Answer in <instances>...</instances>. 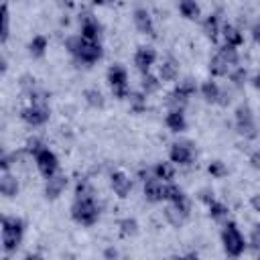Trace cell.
<instances>
[{"label":"cell","mask_w":260,"mask_h":260,"mask_svg":"<svg viewBox=\"0 0 260 260\" xmlns=\"http://www.w3.org/2000/svg\"><path fill=\"white\" fill-rule=\"evenodd\" d=\"M189 100H191L189 95H185L183 91H179L177 87H173V91L167 93L165 104L169 106V110H185L189 106Z\"/></svg>","instance_id":"4316f807"},{"label":"cell","mask_w":260,"mask_h":260,"mask_svg":"<svg viewBox=\"0 0 260 260\" xmlns=\"http://www.w3.org/2000/svg\"><path fill=\"white\" fill-rule=\"evenodd\" d=\"M195 146L191 140H175L169 146V158L179 167H189L195 160Z\"/></svg>","instance_id":"ba28073f"},{"label":"cell","mask_w":260,"mask_h":260,"mask_svg":"<svg viewBox=\"0 0 260 260\" xmlns=\"http://www.w3.org/2000/svg\"><path fill=\"white\" fill-rule=\"evenodd\" d=\"M219 238H221L223 252H225L230 258H240V256L246 252V248H248V240L244 238V234H242V230L238 228V223L232 221V219L223 221V228H221Z\"/></svg>","instance_id":"277c9868"},{"label":"cell","mask_w":260,"mask_h":260,"mask_svg":"<svg viewBox=\"0 0 260 260\" xmlns=\"http://www.w3.org/2000/svg\"><path fill=\"white\" fill-rule=\"evenodd\" d=\"M100 203H98V197H75L73 203H71V219L81 225V228H91L98 223L100 219Z\"/></svg>","instance_id":"3957f363"},{"label":"cell","mask_w":260,"mask_h":260,"mask_svg":"<svg viewBox=\"0 0 260 260\" xmlns=\"http://www.w3.org/2000/svg\"><path fill=\"white\" fill-rule=\"evenodd\" d=\"M67 183H69V179H67V175H63V173H57V175L45 179V187H43L45 199H47V201L59 199V197L63 195V191L67 189Z\"/></svg>","instance_id":"7c38bea8"},{"label":"cell","mask_w":260,"mask_h":260,"mask_svg":"<svg viewBox=\"0 0 260 260\" xmlns=\"http://www.w3.org/2000/svg\"><path fill=\"white\" fill-rule=\"evenodd\" d=\"M221 26H223V22H221L219 12H211V14H207V16L201 20V32H203L205 39L211 41V43H217V39H219V35H221Z\"/></svg>","instance_id":"9a60e30c"},{"label":"cell","mask_w":260,"mask_h":260,"mask_svg":"<svg viewBox=\"0 0 260 260\" xmlns=\"http://www.w3.org/2000/svg\"><path fill=\"white\" fill-rule=\"evenodd\" d=\"M230 81L236 85V87H244V83L248 81V71H246V67H242V65H236L232 71H230Z\"/></svg>","instance_id":"836d02e7"},{"label":"cell","mask_w":260,"mask_h":260,"mask_svg":"<svg viewBox=\"0 0 260 260\" xmlns=\"http://www.w3.org/2000/svg\"><path fill=\"white\" fill-rule=\"evenodd\" d=\"M207 173H209L213 179H223V177L228 175V167H225L223 160L215 158V160H211V162L207 165Z\"/></svg>","instance_id":"8d00e7d4"},{"label":"cell","mask_w":260,"mask_h":260,"mask_svg":"<svg viewBox=\"0 0 260 260\" xmlns=\"http://www.w3.org/2000/svg\"><path fill=\"white\" fill-rule=\"evenodd\" d=\"M207 69H209V73H211L213 77H228V75H230V71H232L234 67L230 65V61H228L221 53H215V55L209 59Z\"/></svg>","instance_id":"ffe728a7"},{"label":"cell","mask_w":260,"mask_h":260,"mask_svg":"<svg viewBox=\"0 0 260 260\" xmlns=\"http://www.w3.org/2000/svg\"><path fill=\"white\" fill-rule=\"evenodd\" d=\"M152 173H154L156 179L169 183V181L175 179V162H173V160H158V162L152 167Z\"/></svg>","instance_id":"83f0119b"},{"label":"cell","mask_w":260,"mask_h":260,"mask_svg":"<svg viewBox=\"0 0 260 260\" xmlns=\"http://www.w3.org/2000/svg\"><path fill=\"white\" fill-rule=\"evenodd\" d=\"M75 197H98L93 183H91L89 179H85V177L79 179V181L75 183Z\"/></svg>","instance_id":"d6a6232c"},{"label":"cell","mask_w":260,"mask_h":260,"mask_svg":"<svg viewBox=\"0 0 260 260\" xmlns=\"http://www.w3.org/2000/svg\"><path fill=\"white\" fill-rule=\"evenodd\" d=\"M106 79H108V85L112 89V95L116 100H128L130 95V83H128V71L124 65L120 63H114L108 67V73H106Z\"/></svg>","instance_id":"5b68a950"},{"label":"cell","mask_w":260,"mask_h":260,"mask_svg":"<svg viewBox=\"0 0 260 260\" xmlns=\"http://www.w3.org/2000/svg\"><path fill=\"white\" fill-rule=\"evenodd\" d=\"M162 87V81L158 75L146 71V73H140V89L146 93V95H152V93H158Z\"/></svg>","instance_id":"603a6c76"},{"label":"cell","mask_w":260,"mask_h":260,"mask_svg":"<svg viewBox=\"0 0 260 260\" xmlns=\"http://www.w3.org/2000/svg\"><path fill=\"white\" fill-rule=\"evenodd\" d=\"M102 32H104L102 22H100L91 12L85 10V12L79 14V35H81L83 39L100 43V41H102Z\"/></svg>","instance_id":"30bf717a"},{"label":"cell","mask_w":260,"mask_h":260,"mask_svg":"<svg viewBox=\"0 0 260 260\" xmlns=\"http://www.w3.org/2000/svg\"><path fill=\"white\" fill-rule=\"evenodd\" d=\"M18 191H20L18 179L10 171H2V175H0V193L6 199H14L18 195Z\"/></svg>","instance_id":"d6986e66"},{"label":"cell","mask_w":260,"mask_h":260,"mask_svg":"<svg viewBox=\"0 0 260 260\" xmlns=\"http://www.w3.org/2000/svg\"><path fill=\"white\" fill-rule=\"evenodd\" d=\"M32 158H35L37 171H39L45 179H49V177H53V175L59 173V158H57V154H55L49 146H43Z\"/></svg>","instance_id":"9c48e42d"},{"label":"cell","mask_w":260,"mask_h":260,"mask_svg":"<svg viewBox=\"0 0 260 260\" xmlns=\"http://www.w3.org/2000/svg\"><path fill=\"white\" fill-rule=\"evenodd\" d=\"M177 8L185 20H199L201 16V6L197 4V0H179Z\"/></svg>","instance_id":"cb8c5ba5"},{"label":"cell","mask_w":260,"mask_h":260,"mask_svg":"<svg viewBox=\"0 0 260 260\" xmlns=\"http://www.w3.org/2000/svg\"><path fill=\"white\" fill-rule=\"evenodd\" d=\"M132 22H134V26H136L138 32L148 35V37H154V20H152L150 12H148L144 6L134 8V12H132Z\"/></svg>","instance_id":"5bb4252c"},{"label":"cell","mask_w":260,"mask_h":260,"mask_svg":"<svg viewBox=\"0 0 260 260\" xmlns=\"http://www.w3.org/2000/svg\"><path fill=\"white\" fill-rule=\"evenodd\" d=\"M142 193H144V199L148 203H160L165 201V181L156 179V177H150L144 181V187H142Z\"/></svg>","instance_id":"2e32d148"},{"label":"cell","mask_w":260,"mask_h":260,"mask_svg":"<svg viewBox=\"0 0 260 260\" xmlns=\"http://www.w3.org/2000/svg\"><path fill=\"white\" fill-rule=\"evenodd\" d=\"M0 65H2V73H6V69H8V61H6L4 55H2V59H0Z\"/></svg>","instance_id":"c3c4849f"},{"label":"cell","mask_w":260,"mask_h":260,"mask_svg":"<svg viewBox=\"0 0 260 260\" xmlns=\"http://www.w3.org/2000/svg\"><path fill=\"white\" fill-rule=\"evenodd\" d=\"M156 59H158V55H156L154 47H150V45H140V47L134 51L132 63H134V67H136L140 73H146V71L152 69V65L156 63Z\"/></svg>","instance_id":"8fae6325"},{"label":"cell","mask_w":260,"mask_h":260,"mask_svg":"<svg viewBox=\"0 0 260 260\" xmlns=\"http://www.w3.org/2000/svg\"><path fill=\"white\" fill-rule=\"evenodd\" d=\"M118 230H120V236L122 238H134L138 232H140V225L134 217H124L118 221Z\"/></svg>","instance_id":"4dcf8cb0"},{"label":"cell","mask_w":260,"mask_h":260,"mask_svg":"<svg viewBox=\"0 0 260 260\" xmlns=\"http://www.w3.org/2000/svg\"><path fill=\"white\" fill-rule=\"evenodd\" d=\"M43 146H45V142H43V140H41L39 136H32V138H28V140H26L24 152H28L30 156H35V154H37V152H39V150H41Z\"/></svg>","instance_id":"74e56055"},{"label":"cell","mask_w":260,"mask_h":260,"mask_svg":"<svg viewBox=\"0 0 260 260\" xmlns=\"http://www.w3.org/2000/svg\"><path fill=\"white\" fill-rule=\"evenodd\" d=\"M128 100H130V110L134 114H140V112L146 110V93L142 89L140 91H130Z\"/></svg>","instance_id":"1f68e13d"},{"label":"cell","mask_w":260,"mask_h":260,"mask_svg":"<svg viewBox=\"0 0 260 260\" xmlns=\"http://www.w3.org/2000/svg\"><path fill=\"white\" fill-rule=\"evenodd\" d=\"M73 4H75V0H59V6H63V8H73Z\"/></svg>","instance_id":"7dc6e473"},{"label":"cell","mask_w":260,"mask_h":260,"mask_svg":"<svg viewBox=\"0 0 260 260\" xmlns=\"http://www.w3.org/2000/svg\"><path fill=\"white\" fill-rule=\"evenodd\" d=\"M51 118V108L49 104H28L26 108L20 110V120L32 128H39V126H45Z\"/></svg>","instance_id":"52a82bcc"},{"label":"cell","mask_w":260,"mask_h":260,"mask_svg":"<svg viewBox=\"0 0 260 260\" xmlns=\"http://www.w3.org/2000/svg\"><path fill=\"white\" fill-rule=\"evenodd\" d=\"M221 37H223V43L225 45H232V47H242L244 45V32L240 26L232 24V22H223L221 26Z\"/></svg>","instance_id":"44dd1931"},{"label":"cell","mask_w":260,"mask_h":260,"mask_svg":"<svg viewBox=\"0 0 260 260\" xmlns=\"http://www.w3.org/2000/svg\"><path fill=\"white\" fill-rule=\"evenodd\" d=\"M26 49H28V55H30L32 59H41V57H45V53H47V49H49V41H47L45 35H35V37L28 41Z\"/></svg>","instance_id":"d4e9b609"},{"label":"cell","mask_w":260,"mask_h":260,"mask_svg":"<svg viewBox=\"0 0 260 260\" xmlns=\"http://www.w3.org/2000/svg\"><path fill=\"white\" fill-rule=\"evenodd\" d=\"M250 83H252V87H254V89H258V91H260V73H254V75L250 77Z\"/></svg>","instance_id":"bcb514c9"},{"label":"cell","mask_w":260,"mask_h":260,"mask_svg":"<svg viewBox=\"0 0 260 260\" xmlns=\"http://www.w3.org/2000/svg\"><path fill=\"white\" fill-rule=\"evenodd\" d=\"M234 126H236V132L248 140L256 138L258 136V124H256V116H254V110L248 106V104H240L234 112Z\"/></svg>","instance_id":"8992f818"},{"label":"cell","mask_w":260,"mask_h":260,"mask_svg":"<svg viewBox=\"0 0 260 260\" xmlns=\"http://www.w3.org/2000/svg\"><path fill=\"white\" fill-rule=\"evenodd\" d=\"M248 248L254 250V252H260V228L254 225L252 232H250V238H248Z\"/></svg>","instance_id":"f35d334b"},{"label":"cell","mask_w":260,"mask_h":260,"mask_svg":"<svg viewBox=\"0 0 260 260\" xmlns=\"http://www.w3.org/2000/svg\"><path fill=\"white\" fill-rule=\"evenodd\" d=\"M83 100H85V104H87L89 108H93V110H104V106H106V98H104V93H102L98 87H87V89H83Z\"/></svg>","instance_id":"f1b7e54d"},{"label":"cell","mask_w":260,"mask_h":260,"mask_svg":"<svg viewBox=\"0 0 260 260\" xmlns=\"http://www.w3.org/2000/svg\"><path fill=\"white\" fill-rule=\"evenodd\" d=\"M207 213H209V217H211L213 221H217V223H223V221H228L230 209H228V205H225V203H221V201L213 199V201L207 205Z\"/></svg>","instance_id":"f546056e"},{"label":"cell","mask_w":260,"mask_h":260,"mask_svg":"<svg viewBox=\"0 0 260 260\" xmlns=\"http://www.w3.org/2000/svg\"><path fill=\"white\" fill-rule=\"evenodd\" d=\"M91 4H95V6H104V4H110V0H91Z\"/></svg>","instance_id":"681fc988"},{"label":"cell","mask_w":260,"mask_h":260,"mask_svg":"<svg viewBox=\"0 0 260 260\" xmlns=\"http://www.w3.org/2000/svg\"><path fill=\"white\" fill-rule=\"evenodd\" d=\"M110 187H112L114 195H118L120 199H126L130 195L134 183L124 171H114V173H110Z\"/></svg>","instance_id":"4fadbf2b"},{"label":"cell","mask_w":260,"mask_h":260,"mask_svg":"<svg viewBox=\"0 0 260 260\" xmlns=\"http://www.w3.org/2000/svg\"><path fill=\"white\" fill-rule=\"evenodd\" d=\"M24 219L18 215H2V252L6 256L14 254L24 238Z\"/></svg>","instance_id":"7a4b0ae2"},{"label":"cell","mask_w":260,"mask_h":260,"mask_svg":"<svg viewBox=\"0 0 260 260\" xmlns=\"http://www.w3.org/2000/svg\"><path fill=\"white\" fill-rule=\"evenodd\" d=\"M156 75L160 77L162 83H171V81H175V79L179 77V63H177L173 57L165 59V61L158 65V73H156Z\"/></svg>","instance_id":"7402d4cb"},{"label":"cell","mask_w":260,"mask_h":260,"mask_svg":"<svg viewBox=\"0 0 260 260\" xmlns=\"http://www.w3.org/2000/svg\"><path fill=\"white\" fill-rule=\"evenodd\" d=\"M248 162H250V167H252V169L260 171V148L250 152V158H248Z\"/></svg>","instance_id":"60d3db41"},{"label":"cell","mask_w":260,"mask_h":260,"mask_svg":"<svg viewBox=\"0 0 260 260\" xmlns=\"http://www.w3.org/2000/svg\"><path fill=\"white\" fill-rule=\"evenodd\" d=\"M179 91H183L185 95H189V98H193L197 91H199V85L195 83V79L193 77H183L181 81H177V85H175Z\"/></svg>","instance_id":"e575fe53"},{"label":"cell","mask_w":260,"mask_h":260,"mask_svg":"<svg viewBox=\"0 0 260 260\" xmlns=\"http://www.w3.org/2000/svg\"><path fill=\"white\" fill-rule=\"evenodd\" d=\"M118 256H120V252L116 248H106L104 250V258H118Z\"/></svg>","instance_id":"f6af8a7d"},{"label":"cell","mask_w":260,"mask_h":260,"mask_svg":"<svg viewBox=\"0 0 260 260\" xmlns=\"http://www.w3.org/2000/svg\"><path fill=\"white\" fill-rule=\"evenodd\" d=\"M65 49L67 53L73 57V61L81 63V65H95L102 57H104V49H102V43H95V41H87L83 39L81 35H69L65 39Z\"/></svg>","instance_id":"6da1fadb"},{"label":"cell","mask_w":260,"mask_h":260,"mask_svg":"<svg viewBox=\"0 0 260 260\" xmlns=\"http://www.w3.org/2000/svg\"><path fill=\"white\" fill-rule=\"evenodd\" d=\"M162 217L167 219V223H171L173 228H183L185 221L189 219V215H185L179 207H175L173 203H169L165 209H162Z\"/></svg>","instance_id":"484cf974"},{"label":"cell","mask_w":260,"mask_h":260,"mask_svg":"<svg viewBox=\"0 0 260 260\" xmlns=\"http://www.w3.org/2000/svg\"><path fill=\"white\" fill-rule=\"evenodd\" d=\"M165 126L175 132V134H181L187 130V118H185V110H169L167 116H165Z\"/></svg>","instance_id":"ac0fdd59"},{"label":"cell","mask_w":260,"mask_h":260,"mask_svg":"<svg viewBox=\"0 0 260 260\" xmlns=\"http://www.w3.org/2000/svg\"><path fill=\"white\" fill-rule=\"evenodd\" d=\"M250 207H252L256 213H260V193L250 195Z\"/></svg>","instance_id":"ee69618b"},{"label":"cell","mask_w":260,"mask_h":260,"mask_svg":"<svg viewBox=\"0 0 260 260\" xmlns=\"http://www.w3.org/2000/svg\"><path fill=\"white\" fill-rule=\"evenodd\" d=\"M213 199H215V197H213V191H211V189H201V191H199V201H203L205 205H209Z\"/></svg>","instance_id":"b9f144b4"},{"label":"cell","mask_w":260,"mask_h":260,"mask_svg":"<svg viewBox=\"0 0 260 260\" xmlns=\"http://www.w3.org/2000/svg\"><path fill=\"white\" fill-rule=\"evenodd\" d=\"M250 35H252V41H254L256 45H260V20L252 22V26H250Z\"/></svg>","instance_id":"7bdbcfd3"},{"label":"cell","mask_w":260,"mask_h":260,"mask_svg":"<svg viewBox=\"0 0 260 260\" xmlns=\"http://www.w3.org/2000/svg\"><path fill=\"white\" fill-rule=\"evenodd\" d=\"M199 93H201L203 102L219 106V100H221L223 89L219 87V83H217V81H213V79H205V81L199 85Z\"/></svg>","instance_id":"e0dca14e"},{"label":"cell","mask_w":260,"mask_h":260,"mask_svg":"<svg viewBox=\"0 0 260 260\" xmlns=\"http://www.w3.org/2000/svg\"><path fill=\"white\" fill-rule=\"evenodd\" d=\"M10 37V12H8V4H2V30H0V43L6 45Z\"/></svg>","instance_id":"d590c367"},{"label":"cell","mask_w":260,"mask_h":260,"mask_svg":"<svg viewBox=\"0 0 260 260\" xmlns=\"http://www.w3.org/2000/svg\"><path fill=\"white\" fill-rule=\"evenodd\" d=\"M18 85H20V89H22V91L30 93V91L37 87V81H35V77H32V75H22V77H20V81H18Z\"/></svg>","instance_id":"ab89813d"}]
</instances>
